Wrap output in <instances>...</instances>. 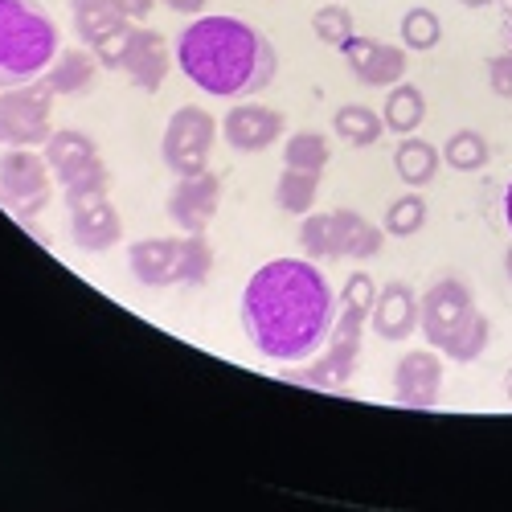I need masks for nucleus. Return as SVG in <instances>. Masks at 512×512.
<instances>
[{"instance_id": "1", "label": "nucleus", "mask_w": 512, "mask_h": 512, "mask_svg": "<svg viewBox=\"0 0 512 512\" xmlns=\"http://www.w3.org/2000/svg\"><path fill=\"white\" fill-rule=\"evenodd\" d=\"M336 308L312 259H271L242 291V332L267 361H312L336 324Z\"/></svg>"}, {"instance_id": "2", "label": "nucleus", "mask_w": 512, "mask_h": 512, "mask_svg": "<svg viewBox=\"0 0 512 512\" xmlns=\"http://www.w3.org/2000/svg\"><path fill=\"white\" fill-rule=\"evenodd\" d=\"M177 62L197 91L213 99H254L263 95L279 58L263 29L242 17H197L177 37Z\"/></svg>"}, {"instance_id": "3", "label": "nucleus", "mask_w": 512, "mask_h": 512, "mask_svg": "<svg viewBox=\"0 0 512 512\" xmlns=\"http://www.w3.org/2000/svg\"><path fill=\"white\" fill-rule=\"evenodd\" d=\"M373 300H377V287L365 271H353L345 291H340V308H336V324L324 340V349L312 357V365L304 373H291L295 381L304 386H316V390H340L349 386V377L357 373V361H361V345H365V328H369V312H373Z\"/></svg>"}, {"instance_id": "4", "label": "nucleus", "mask_w": 512, "mask_h": 512, "mask_svg": "<svg viewBox=\"0 0 512 512\" xmlns=\"http://www.w3.org/2000/svg\"><path fill=\"white\" fill-rule=\"evenodd\" d=\"M58 50L62 33L37 0H0V91L41 78Z\"/></svg>"}, {"instance_id": "5", "label": "nucleus", "mask_w": 512, "mask_h": 512, "mask_svg": "<svg viewBox=\"0 0 512 512\" xmlns=\"http://www.w3.org/2000/svg\"><path fill=\"white\" fill-rule=\"evenodd\" d=\"M386 230L373 226L357 209H328V213H304L300 226V246L312 263H332V259H373L381 254V238Z\"/></svg>"}, {"instance_id": "6", "label": "nucleus", "mask_w": 512, "mask_h": 512, "mask_svg": "<svg viewBox=\"0 0 512 512\" xmlns=\"http://www.w3.org/2000/svg\"><path fill=\"white\" fill-rule=\"evenodd\" d=\"M50 111H54V91L46 87V78H33V82H21V87L0 91V144L41 148L54 136Z\"/></svg>"}, {"instance_id": "7", "label": "nucleus", "mask_w": 512, "mask_h": 512, "mask_svg": "<svg viewBox=\"0 0 512 512\" xmlns=\"http://www.w3.org/2000/svg\"><path fill=\"white\" fill-rule=\"evenodd\" d=\"M213 140H218V119H213L205 107H177L164 123L160 160H164L168 173H177V177L205 173Z\"/></svg>"}, {"instance_id": "8", "label": "nucleus", "mask_w": 512, "mask_h": 512, "mask_svg": "<svg viewBox=\"0 0 512 512\" xmlns=\"http://www.w3.org/2000/svg\"><path fill=\"white\" fill-rule=\"evenodd\" d=\"M422 316H418V328L426 336L431 349H447V340L476 316V300H472V287H467L459 275H443L426 287L422 295Z\"/></svg>"}, {"instance_id": "9", "label": "nucleus", "mask_w": 512, "mask_h": 512, "mask_svg": "<svg viewBox=\"0 0 512 512\" xmlns=\"http://www.w3.org/2000/svg\"><path fill=\"white\" fill-rule=\"evenodd\" d=\"M0 201L29 218L50 201V164L37 148H9L0 156Z\"/></svg>"}, {"instance_id": "10", "label": "nucleus", "mask_w": 512, "mask_h": 512, "mask_svg": "<svg viewBox=\"0 0 512 512\" xmlns=\"http://www.w3.org/2000/svg\"><path fill=\"white\" fill-rule=\"evenodd\" d=\"M222 209V177L218 173H193L177 177L173 193H168V218L185 234H205Z\"/></svg>"}, {"instance_id": "11", "label": "nucleus", "mask_w": 512, "mask_h": 512, "mask_svg": "<svg viewBox=\"0 0 512 512\" xmlns=\"http://www.w3.org/2000/svg\"><path fill=\"white\" fill-rule=\"evenodd\" d=\"M173 66V54H168L164 33L148 29V25H132L123 37V54H119V70L127 74L136 91L156 95L164 87V74Z\"/></svg>"}, {"instance_id": "12", "label": "nucleus", "mask_w": 512, "mask_h": 512, "mask_svg": "<svg viewBox=\"0 0 512 512\" xmlns=\"http://www.w3.org/2000/svg\"><path fill=\"white\" fill-rule=\"evenodd\" d=\"M349 70L365 82V87H377V91H390L398 82H406V46H390V41H377V37H349L345 46Z\"/></svg>"}, {"instance_id": "13", "label": "nucleus", "mask_w": 512, "mask_h": 512, "mask_svg": "<svg viewBox=\"0 0 512 512\" xmlns=\"http://www.w3.org/2000/svg\"><path fill=\"white\" fill-rule=\"evenodd\" d=\"M283 127H287L283 111L242 99V103L230 107L226 119H222V140H226L234 152L250 156V152H267L271 144H279V140H283Z\"/></svg>"}, {"instance_id": "14", "label": "nucleus", "mask_w": 512, "mask_h": 512, "mask_svg": "<svg viewBox=\"0 0 512 512\" xmlns=\"http://www.w3.org/2000/svg\"><path fill=\"white\" fill-rule=\"evenodd\" d=\"M443 394V361L439 349H414L394 369V402L406 410H435Z\"/></svg>"}, {"instance_id": "15", "label": "nucleus", "mask_w": 512, "mask_h": 512, "mask_svg": "<svg viewBox=\"0 0 512 512\" xmlns=\"http://www.w3.org/2000/svg\"><path fill=\"white\" fill-rule=\"evenodd\" d=\"M418 316H422V300L414 295V287L394 279L377 291L373 312H369V332L381 340H406V336H414Z\"/></svg>"}, {"instance_id": "16", "label": "nucleus", "mask_w": 512, "mask_h": 512, "mask_svg": "<svg viewBox=\"0 0 512 512\" xmlns=\"http://www.w3.org/2000/svg\"><path fill=\"white\" fill-rule=\"evenodd\" d=\"M70 238H74L78 250H87V254H103V250L119 246V238H123L119 209L107 197L87 201V205H74L70 209Z\"/></svg>"}, {"instance_id": "17", "label": "nucleus", "mask_w": 512, "mask_h": 512, "mask_svg": "<svg viewBox=\"0 0 512 512\" xmlns=\"http://www.w3.org/2000/svg\"><path fill=\"white\" fill-rule=\"evenodd\" d=\"M127 267L144 287H177L181 238H140L127 246Z\"/></svg>"}, {"instance_id": "18", "label": "nucleus", "mask_w": 512, "mask_h": 512, "mask_svg": "<svg viewBox=\"0 0 512 512\" xmlns=\"http://www.w3.org/2000/svg\"><path fill=\"white\" fill-rule=\"evenodd\" d=\"M99 70H103V62L95 58L91 46H70V50H58V58L50 62V70L41 78H46V87L54 95H87L99 82Z\"/></svg>"}, {"instance_id": "19", "label": "nucleus", "mask_w": 512, "mask_h": 512, "mask_svg": "<svg viewBox=\"0 0 512 512\" xmlns=\"http://www.w3.org/2000/svg\"><path fill=\"white\" fill-rule=\"evenodd\" d=\"M41 156H46L54 181H58V185H66V181H70V177H78L87 164H95V160H99V144H95L91 136L74 132V127H62V132H54L46 144H41Z\"/></svg>"}, {"instance_id": "20", "label": "nucleus", "mask_w": 512, "mask_h": 512, "mask_svg": "<svg viewBox=\"0 0 512 512\" xmlns=\"http://www.w3.org/2000/svg\"><path fill=\"white\" fill-rule=\"evenodd\" d=\"M70 13H74L78 41H87V46H99L103 37H111V33L132 25V21L119 13L115 0H70Z\"/></svg>"}, {"instance_id": "21", "label": "nucleus", "mask_w": 512, "mask_h": 512, "mask_svg": "<svg viewBox=\"0 0 512 512\" xmlns=\"http://www.w3.org/2000/svg\"><path fill=\"white\" fill-rule=\"evenodd\" d=\"M439 160L443 152L431 140H402L394 152V173L406 189H426L439 177Z\"/></svg>"}, {"instance_id": "22", "label": "nucleus", "mask_w": 512, "mask_h": 512, "mask_svg": "<svg viewBox=\"0 0 512 512\" xmlns=\"http://www.w3.org/2000/svg\"><path fill=\"white\" fill-rule=\"evenodd\" d=\"M381 119H386V132L414 136L422 127V119H426V95L414 87V82H398V87H390V95H386Z\"/></svg>"}, {"instance_id": "23", "label": "nucleus", "mask_w": 512, "mask_h": 512, "mask_svg": "<svg viewBox=\"0 0 512 512\" xmlns=\"http://www.w3.org/2000/svg\"><path fill=\"white\" fill-rule=\"evenodd\" d=\"M332 132L345 144H353V148H369V144L381 140V132H386V119H381L373 107H365V103H345V107H336V115H332Z\"/></svg>"}, {"instance_id": "24", "label": "nucleus", "mask_w": 512, "mask_h": 512, "mask_svg": "<svg viewBox=\"0 0 512 512\" xmlns=\"http://www.w3.org/2000/svg\"><path fill=\"white\" fill-rule=\"evenodd\" d=\"M320 181H324V173H312V168H287V173L279 177V185H275V205L283 213L304 218V213H312V205H316Z\"/></svg>"}, {"instance_id": "25", "label": "nucleus", "mask_w": 512, "mask_h": 512, "mask_svg": "<svg viewBox=\"0 0 512 512\" xmlns=\"http://www.w3.org/2000/svg\"><path fill=\"white\" fill-rule=\"evenodd\" d=\"M443 160H447V168H455V173H480V168L492 160V148H488V140L480 132L463 127V132H455L443 144Z\"/></svg>"}, {"instance_id": "26", "label": "nucleus", "mask_w": 512, "mask_h": 512, "mask_svg": "<svg viewBox=\"0 0 512 512\" xmlns=\"http://www.w3.org/2000/svg\"><path fill=\"white\" fill-rule=\"evenodd\" d=\"M332 160V144L324 132H295L283 144V164L287 168H312V173H324Z\"/></svg>"}, {"instance_id": "27", "label": "nucleus", "mask_w": 512, "mask_h": 512, "mask_svg": "<svg viewBox=\"0 0 512 512\" xmlns=\"http://www.w3.org/2000/svg\"><path fill=\"white\" fill-rule=\"evenodd\" d=\"M488 340H492V320H488L484 312H476L472 320H467V324L447 340V349H443V353H447L451 361H459V365H472V361L484 357Z\"/></svg>"}, {"instance_id": "28", "label": "nucleus", "mask_w": 512, "mask_h": 512, "mask_svg": "<svg viewBox=\"0 0 512 512\" xmlns=\"http://www.w3.org/2000/svg\"><path fill=\"white\" fill-rule=\"evenodd\" d=\"M398 33H402V46H406V50L426 54V50H435L439 41H443V21H439L431 9L414 5V9H406V17H402Z\"/></svg>"}, {"instance_id": "29", "label": "nucleus", "mask_w": 512, "mask_h": 512, "mask_svg": "<svg viewBox=\"0 0 512 512\" xmlns=\"http://www.w3.org/2000/svg\"><path fill=\"white\" fill-rule=\"evenodd\" d=\"M213 271V246L205 234H185L181 238V267H177V287H201Z\"/></svg>"}, {"instance_id": "30", "label": "nucleus", "mask_w": 512, "mask_h": 512, "mask_svg": "<svg viewBox=\"0 0 512 512\" xmlns=\"http://www.w3.org/2000/svg\"><path fill=\"white\" fill-rule=\"evenodd\" d=\"M422 226H426V201L418 197V189H410L406 197L390 201L386 222H381V230H386L390 238H414Z\"/></svg>"}, {"instance_id": "31", "label": "nucleus", "mask_w": 512, "mask_h": 512, "mask_svg": "<svg viewBox=\"0 0 512 512\" xmlns=\"http://www.w3.org/2000/svg\"><path fill=\"white\" fill-rule=\"evenodd\" d=\"M107 189H111V173H107L103 160H95V164L82 168L78 177H70V181L62 185V201L74 209V205H87V201L107 197Z\"/></svg>"}, {"instance_id": "32", "label": "nucleus", "mask_w": 512, "mask_h": 512, "mask_svg": "<svg viewBox=\"0 0 512 512\" xmlns=\"http://www.w3.org/2000/svg\"><path fill=\"white\" fill-rule=\"evenodd\" d=\"M312 29H316V37L324 41V46H336L340 50L353 37V13L340 9V5H324V9H316Z\"/></svg>"}, {"instance_id": "33", "label": "nucleus", "mask_w": 512, "mask_h": 512, "mask_svg": "<svg viewBox=\"0 0 512 512\" xmlns=\"http://www.w3.org/2000/svg\"><path fill=\"white\" fill-rule=\"evenodd\" d=\"M488 82L500 99H512V54H496L488 58Z\"/></svg>"}, {"instance_id": "34", "label": "nucleus", "mask_w": 512, "mask_h": 512, "mask_svg": "<svg viewBox=\"0 0 512 512\" xmlns=\"http://www.w3.org/2000/svg\"><path fill=\"white\" fill-rule=\"evenodd\" d=\"M136 25V21H132ZM127 25V29H132ZM127 29H119V33H111V37H103L99 46H91L95 50V58L103 62V70H119V54H123V37H127Z\"/></svg>"}, {"instance_id": "35", "label": "nucleus", "mask_w": 512, "mask_h": 512, "mask_svg": "<svg viewBox=\"0 0 512 512\" xmlns=\"http://www.w3.org/2000/svg\"><path fill=\"white\" fill-rule=\"evenodd\" d=\"M115 5H119V13H123L127 21H136V25L152 13V0H115Z\"/></svg>"}, {"instance_id": "36", "label": "nucleus", "mask_w": 512, "mask_h": 512, "mask_svg": "<svg viewBox=\"0 0 512 512\" xmlns=\"http://www.w3.org/2000/svg\"><path fill=\"white\" fill-rule=\"evenodd\" d=\"M164 9H173V13H201L209 0H160Z\"/></svg>"}, {"instance_id": "37", "label": "nucleus", "mask_w": 512, "mask_h": 512, "mask_svg": "<svg viewBox=\"0 0 512 512\" xmlns=\"http://www.w3.org/2000/svg\"><path fill=\"white\" fill-rule=\"evenodd\" d=\"M504 222H508V230H512V185L504 189Z\"/></svg>"}, {"instance_id": "38", "label": "nucleus", "mask_w": 512, "mask_h": 512, "mask_svg": "<svg viewBox=\"0 0 512 512\" xmlns=\"http://www.w3.org/2000/svg\"><path fill=\"white\" fill-rule=\"evenodd\" d=\"M459 5H463V9H488L492 0H459Z\"/></svg>"}, {"instance_id": "39", "label": "nucleus", "mask_w": 512, "mask_h": 512, "mask_svg": "<svg viewBox=\"0 0 512 512\" xmlns=\"http://www.w3.org/2000/svg\"><path fill=\"white\" fill-rule=\"evenodd\" d=\"M504 275H508V279H512V246H508V250H504Z\"/></svg>"}, {"instance_id": "40", "label": "nucleus", "mask_w": 512, "mask_h": 512, "mask_svg": "<svg viewBox=\"0 0 512 512\" xmlns=\"http://www.w3.org/2000/svg\"><path fill=\"white\" fill-rule=\"evenodd\" d=\"M504 386H508V402H512V373H508V381H504Z\"/></svg>"}]
</instances>
